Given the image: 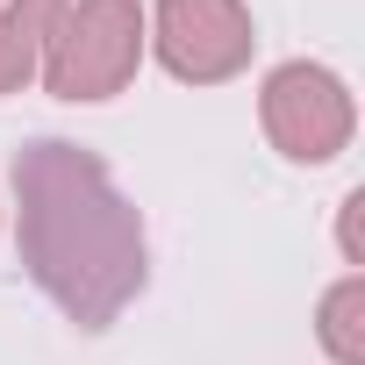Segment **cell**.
<instances>
[{
    "label": "cell",
    "mask_w": 365,
    "mask_h": 365,
    "mask_svg": "<svg viewBox=\"0 0 365 365\" xmlns=\"http://www.w3.org/2000/svg\"><path fill=\"white\" fill-rule=\"evenodd\" d=\"M15 244L43 301L79 329H108L150 279L136 201L115 187L108 158L72 136L15 150Z\"/></svg>",
    "instance_id": "6da1fadb"
},
{
    "label": "cell",
    "mask_w": 365,
    "mask_h": 365,
    "mask_svg": "<svg viewBox=\"0 0 365 365\" xmlns=\"http://www.w3.org/2000/svg\"><path fill=\"white\" fill-rule=\"evenodd\" d=\"M150 36H143V0H65V15L43 43V86L72 108L115 101L136 65H143Z\"/></svg>",
    "instance_id": "7a4b0ae2"
},
{
    "label": "cell",
    "mask_w": 365,
    "mask_h": 365,
    "mask_svg": "<svg viewBox=\"0 0 365 365\" xmlns=\"http://www.w3.org/2000/svg\"><path fill=\"white\" fill-rule=\"evenodd\" d=\"M258 122H265V136H272V150L287 165H329L358 136V101H351V86L329 65L287 58L258 86Z\"/></svg>",
    "instance_id": "3957f363"
},
{
    "label": "cell",
    "mask_w": 365,
    "mask_h": 365,
    "mask_svg": "<svg viewBox=\"0 0 365 365\" xmlns=\"http://www.w3.org/2000/svg\"><path fill=\"white\" fill-rule=\"evenodd\" d=\"M143 36H150L158 65L179 86H222L258 51V29H251L244 0H158L143 15Z\"/></svg>",
    "instance_id": "277c9868"
},
{
    "label": "cell",
    "mask_w": 365,
    "mask_h": 365,
    "mask_svg": "<svg viewBox=\"0 0 365 365\" xmlns=\"http://www.w3.org/2000/svg\"><path fill=\"white\" fill-rule=\"evenodd\" d=\"M65 15V0H0V93H22L43 72V43Z\"/></svg>",
    "instance_id": "5b68a950"
},
{
    "label": "cell",
    "mask_w": 365,
    "mask_h": 365,
    "mask_svg": "<svg viewBox=\"0 0 365 365\" xmlns=\"http://www.w3.org/2000/svg\"><path fill=\"white\" fill-rule=\"evenodd\" d=\"M315 336H322L329 365H365V272H344V279L322 294Z\"/></svg>",
    "instance_id": "8992f818"
},
{
    "label": "cell",
    "mask_w": 365,
    "mask_h": 365,
    "mask_svg": "<svg viewBox=\"0 0 365 365\" xmlns=\"http://www.w3.org/2000/svg\"><path fill=\"white\" fill-rule=\"evenodd\" d=\"M358 222H365V187H351V194H344V208H336V244H344V265H365V237H358Z\"/></svg>",
    "instance_id": "52a82bcc"
}]
</instances>
